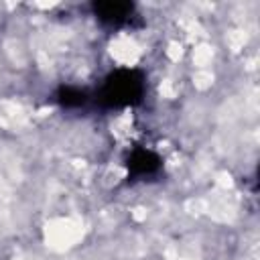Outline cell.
Listing matches in <instances>:
<instances>
[{"mask_svg":"<svg viewBox=\"0 0 260 260\" xmlns=\"http://www.w3.org/2000/svg\"><path fill=\"white\" fill-rule=\"evenodd\" d=\"M146 93V73L138 67H116L91 91V104L100 110H126L138 106Z\"/></svg>","mask_w":260,"mask_h":260,"instance_id":"obj_1","label":"cell"},{"mask_svg":"<svg viewBox=\"0 0 260 260\" xmlns=\"http://www.w3.org/2000/svg\"><path fill=\"white\" fill-rule=\"evenodd\" d=\"M89 10L95 20L108 28H128L138 20V10L134 2L95 0L89 4Z\"/></svg>","mask_w":260,"mask_h":260,"instance_id":"obj_2","label":"cell"},{"mask_svg":"<svg viewBox=\"0 0 260 260\" xmlns=\"http://www.w3.org/2000/svg\"><path fill=\"white\" fill-rule=\"evenodd\" d=\"M124 165L128 169V179L140 181L146 177H156L162 169V158L146 146H134L128 152Z\"/></svg>","mask_w":260,"mask_h":260,"instance_id":"obj_3","label":"cell"},{"mask_svg":"<svg viewBox=\"0 0 260 260\" xmlns=\"http://www.w3.org/2000/svg\"><path fill=\"white\" fill-rule=\"evenodd\" d=\"M55 102L61 108L75 110V108H85L91 104V93L77 87V85H61L55 93Z\"/></svg>","mask_w":260,"mask_h":260,"instance_id":"obj_4","label":"cell"}]
</instances>
